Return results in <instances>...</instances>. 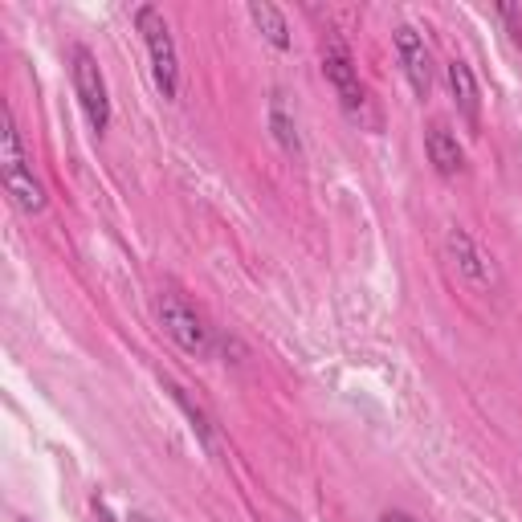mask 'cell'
Instances as JSON below:
<instances>
[{
	"label": "cell",
	"instance_id": "obj_1",
	"mask_svg": "<svg viewBox=\"0 0 522 522\" xmlns=\"http://www.w3.org/2000/svg\"><path fill=\"white\" fill-rule=\"evenodd\" d=\"M135 25H139V33H143L147 54H151L155 86H160L164 98H176V94H180V58H176V41H172L168 21L160 17V9L139 5V9H135Z\"/></svg>",
	"mask_w": 522,
	"mask_h": 522
},
{
	"label": "cell",
	"instance_id": "obj_2",
	"mask_svg": "<svg viewBox=\"0 0 522 522\" xmlns=\"http://www.w3.org/2000/svg\"><path fill=\"white\" fill-rule=\"evenodd\" d=\"M70 70H74V90H78V102H82V111L90 119V127L102 135L111 123V98H107V82H102V70L94 62V54L86 45H74V54H70Z\"/></svg>",
	"mask_w": 522,
	"mask_h": 522
},
{
	"label": "cell",
	"instance_id": "obj_3",
	"mask_svg": "<svg viewBox=\"0 0 522 522\" xmlns=\"http://www.w3.org/2000/svg\"><path fill=\"white\" fill-rule=\"evenodd\" d=\"M160 323L188 355H200V359L213 355V327H208L180 294H164L160 298Z\"/></svg>",
	"mask_w": 522,
	"mask_h": 522
},
{
	"label": "cell",
	"instance_id": "obj_4",
	"mask_svg": "<svg viewBox=\"0 0 522 522\" xmlns=\"http://www.w3.org/2000/svg\"><path fill=\"white\" fill-rule=\"evenodd\" d=\"M445 249H449V257H453L457 274H461L469 286H478V290H494V286H498L494 257H490L474 237H469L461 225H453V229L445 233Z\"/></svg>",
	"mask_w": 522,
	"mask_h": 522
},
{
	"label": "cell",
	"instance_id": "obj_5",
	"mask_svg": "<svg viewBox=\"0 0 522 522\" xmlns=\"http://www.w3.org/2000/svg\"><path fill=\"white\" fill-rule=\"evenodd\" d=\"M323 74H327V82L335 86V94H339V102H343L347 111H359V107H363V86H359L355 58H351V49H347L335 33L323 41Z\"/></svg>",
	"mask_w": 522,
	"mask_h": 522
},
{
	"label": "cell",
	"instance_id": "obj_6",
	"mask_svg": "<svg viewBox=\"0 0 522 522\" xmlns=\"http://www.w3.org/2000/svg\"><path fill=\"white\" fill-rule=\"evenodd\" d=\"M396 54H400V66H404L416 98H429L433 94V58H429L425 37L416 33L412 25H400L396 29Z\"/></svg>",
	"mask_w": 522,
	"mask_h": 522
},
{
	"label": "cell",
	"instance_id": "obj_7",
	"mask_svg": "<svg viewBox=\"0 0 522 522\" xmlns=\"http://www.w3.org/2000/svg\"><path fill=\"white\" fill-rule=\"evenodd\" d=\"M445 74H449V86H453V102H457V111L465 115V123L469 127H482V94H478V78H474V70H469L461 58H453L449 66H445Z\"/></svg>",
	"mask_w": 522,
	"mask_h": 522
},
{
	"label": "cell",
	"instance_id": "obj_8",
	"mask_svg": "<svg viewBox=\"0 0 522 522\" xmlns=\"http://www.w3.org/2000/svg\"><path fill=\"white\" fill-rule=\"evenodd\" d=\"M425 147H429V160H433V168H437L441 176H457V172L465 168V151H461L457 135H453L445 123H433V127L425 131Z\"/></svg>",
	"mask_w": 522,
	"mask_h": 522
},
{
	"label": "cell",
	"instance_id": "obj_9",
	"mask_svg": "<svg viewBox=\"0 0 522 522\" xmlns=\"http://www.w3.org/2000/svg\"><path fill=\"white\" fill-rule=\"evenodd\" d=\"M0 164H5V176L29 172L25 168V147H21V135H17V123H13L9 107L0 111Z\"/></svg>",
	"mask_w": 522,
	"mask_h": 522
},
{
	"label": "cell",
	"instance_id": "obj_10",
	"mask_svg": "<svg viewBox=\"0 0 522 522\" xmlns=\"http://www.w3.org/2000/svg\"><path fill=\"white\" fill-rule=\"evenodd\" d=\"M249 17H253V25H257L261 33H266V41H270V45L290 49V25H286L282 9L266 5V0H253V5H249Z\"/></svg>",
	"mask_w": 522,
	"mask_h": 522
},
{
	"label": "cell",
	"instance_id": "obj_11",
	"mask_svg": "<svg viewBox=\"0 0 522 522\" xmlns=\"http://www.w3.org/2000/svg\"><path fill=\"white\" fill-rule=\"evenodd\" d=\"M5 188H9V196L17 200V208H25V213H41V208H45V192H41V184L29 172L5 176Z\"/></svg>",
	"mask_w": 522,
	"mask_h": 522
},
{
	"label": "cell",
	"instance_id": "obj_12",
	"mask_svg": "<svg viewBox=\"0 0 522 522\" xmlns=\"http://www.w3.org/2000/svg\"><path fill=\"white\" fill-rule=\"evenodd\" d=\"M270 127H274L278 143L294 155V151H298V131H294V119H290V115H286V107H282V98H274V102H270Z\"/></svg>",
	"mask_w": 522,
	"mask_h": 522
},
{
	"label": "cell",
	"instance_id": "obj_13",
	"mask_svg": "<svg viewBox=\"0 0 522 522\" xmlns=\"http://www.w3.org/2000/svg\"><path fill=\"white\" fill-rule=\"evenodd\" d=\"M380 522H416L412 514H404V510H384L380 514Z\"/></svg>",
	"mask_w": 522,
	"mask_h": 522
}]
</instances>
